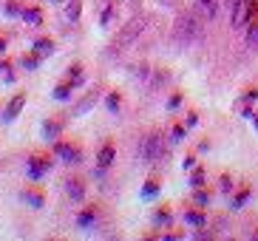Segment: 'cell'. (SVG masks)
<instances>
[{"label":"cell","instance_id":"1","mask_svg":"<svg viewBox=\"0 0 258 241\" xmlns=\"http://www.w3.org/2000/svg\"><path fill=\"white\" fill-rule=\"evenodd\" d=\"M165 153H167V148H165V139H162V134H148L142 139V145H139V156H142V162H162L165 159Z\"/></svg>","mask_w":258,"mask_h":241},{"label":"cell","instance_id":"2","mask_svg":"<svg viewBox=\"0 0 258 241\" xmlns=\"http://www.w3.org/2000/svg\"><path fill=\"white\" fill-rule=\"evenodd\" d=\"M173 37L179 40L182 45L193 43V40L202 37V29H199V23H196V15L193 12H184L179 20H176V29H173Z\"/></svg>","mask_w":258,"mask_h":241},{"label":"cell","instance_id":"3","mask_svg":"<svg viewBox=\"0 0 258 241\" xmlns=\"http://www.w3.org/2000/svg\"><path fill=\"white\" fill-rule=\"evenodd\" d=\"M51 167H54V162H51L48 153H31L29 162H26V176H29L31 182H40Z\"/></svg>","mask_w":258,"mask_h":241},{"label":"cell","instance_id":"4","mask_svg":"<svg viewBox=\"0 0 258 241\" xmlns=\"http://www.w3.org/2000/svg\"><path fill=\"white\" fill-rule=\"evenodd\" d=\"M54 156L66 162V165H80L83 162V148L77 142H69V139H57L54 142Z\"/></svg>","mask_w":258,"mask_h":241},{"label":"cell","instance_id":"5","mask_svg":"<svg viewBox=\"0 0 258 241\" xmlns=\"http://www.w3.org/2000/svg\"><path fill=\"white\" fill-rule=\"evenodd\" d=\"M145 23H148V17H145V15L134 17V20H131L128 26H125V29L119 31V37H116V43H114V45H119V48H122V45H131V43H134V40H137L139 34L145 31Z\"/></svg>","mask_w":258,"mask_h":241},{"label":"cell","instance_id":"6","mask_svg":"<svg viewBox=\"0 0 258 241\" xmlns=\"http://www.w3.org/2000/svg\"><path fill=\"white\" fill-rule=\"evenodd\" d=\"M97 224H99V207L97 204H88V207H83V210L77 213V227H80V230L91 233Z\"/></svg>","mask_w":258,"mask_h":241},{"label":"cell","instance_id":"7","mask_svg":"<svg viewBox=\"0 0 258 241\" xmlns=\"http://www.w3.org/2000/svg\"><path fill=\"white\" fill-rule=\"evenodd\" d=\"M26 99H29V97H26L23 91H20V94H15V97L6 102V108H3V116H0V119H3V122H15L17 116H20V111L26 108Z\"/></svg>","mask_w":258,"mask_h":241},{"label":"cell","instance_id":"8","mask_svg":"<svg viewBox=\"0 0 258 241\" xmlns=\"http://www.w3.org/2000/svg\"><path fill=\"white\" fill-rule=\"evenodd\" d=\"M114 162H116V145L108 139V142L99 145V151H97V167H99V173H102V170H108Z\"/></svg>","mask_w":258,"mask_h":241},{"label":"cell","instance_id":"9","mask_svg":"<svg viewBox=\"0 0 258 241\" xmlns=\"http://www.w3.org/2000/svg\"><path fill=\"white\" fill-rule=\"evenodd\" d=\"M62 131H66V116H48L43 122V139H48V142H57Z\"/></svg>","mask_w":258,"mask_h":241},{"label":"cell","instance_id":"10","mask_svg":"<svg viewBox=\"0 0 258 241\" xmlns=\"http://www.w3.org/2000/svg\"><path fill=\"white\" fill-rule=\"evenodd\" d=\"M20 199H23L29 207H34V210L46 207V193H43V188H40V185H29L26 190H20Z\"/></svg>","mask_w":258,"mask_h":241},{"label":"cell","instance_id":"11","mask_svg":"<svg viewBox=\"0 0 258 241\" xmlns=\"http://www.w3.org/2000/svg\"><path fill=\"white\" fill-rule=\"evenodd\" d=\"M66 193H69L71 202H85V193H88V188H85V179H69L66 182Z\"/></svg>","mask_w":258,"mask_h":241},{"label":"cell","instance_id":"12","mask_svg":"<svg viewBox=\"0 0 258 241\" xmlns=\"http://www.w3.org/2000/svg\"><path fill=\"white\" fill-rule=\"evenodd\" d=\"M233 26L235 29H241L244 23L250 20V0H235V9H233Z\"/></svg>","mask_w":258,"mask_h":241},{"label":"cell","instance_id":"13","mask_svg":"<svg viewBox=\"0 0 258 241\" xmlns=\"http://www.w3.org/2000/svg\"><path fill=\"white\" fill-rule=\"evenodd\" d=\"M20 20L26 23V26H43V20H46V15H43V9L40 6H23V15H20Z\"/></svg>","mask_w":258,"mask_h":241},{"label":"cell","instance_id":"14","mask_svg":"<svg viewBox=\"0 0 258 241\" xmlns=\"http://www.w3.org/2000/svg\"><path fill=\"white\" fill-rule=\"evenodd\" d=\"M31 51L40 54V57L46 60V57H51V54L57 51V45H54L51 37H37V40H34V45H31Z\"/></svg>","mask_w":258,"mask_h":241},{"label":"cell","instance_id":"15","mask_svg":"<svg viewBox=\"0 0 258 241\" xmlns=\"http://www.w3.org/2000/svg\"><path fill=\"white\" fill-rule=\"evenodd\" d=\"M83 15V0H69V3H62V17L69 23H77Z\"/></svg>","mask_w":258,"mask_h":241},{"label":"cell","instance_id":"16","mask_svg":"<svg viewBox=\"0 0 258 241\" xmlns=\"http://www.w3.org/2000/svg\"><path fill=\"white\" fill-rule=\"evenodd\" d=\"M196 12L199 15H205L207 20L219 15V0H196Z\"/></svg>","mask_w":258,"mask_h":241},{"label":"cell","instance_id":"17","mask_svg":"<svg viewBox=\"0 0 258 241\" xmlns=\"http://www.w3.org/2000/svg\"><path fill=\"white\" fill-rule=\"evenodd\" d=\"M66 80H69L74 88H83V85H85V71H83V66H80V63L69 66V74H66Z\"/></svg>","mask_w":258,"mask_h":241},{"label":"cell","instance_id":"18","mask_svg":"<svg viewBox=\"0 0 258 241\" xmlns=\"http://www.w3.org/2000/svg\"><path fill=\"white\" fill-rule=\"evenodd\" d=\"M71 94H74V85H71L69 80H62V83L54 85V94H51V97L57 99V102H66V99H71Z\"/></svg>","mask_w":258,"mask_h":241},{"label":"cell","instance_id":"19","mask_svg":"<svg viewBox=\"0 0 258 241\" xmlns=\"http://www.w3.org/2000/svg\"><path fill=\"white\" fill-rule=\"evenodd\" d=\"M97 99H99L97 91H91V94H88L85 99H80V102H77V108H74V116H83V113H88L94 105H97Z\"/></svg>","mask_w":258,"mask_h":241},{"label":"cell","instance_id":"20","mask_svg":"<svg viewBox=\"0 0 258 241\" xmlns=\"http://www.w3.org/2000/svg\"><path fill=\"white\" fill-rule=\"evenodd\" d=\"M184 221H187L190 227H196V230H202V227L207 224V216L202 210H193V207H190V210H184Z\"/></svg>","mask_w":258,"mask_h":241},{"label":"cell","instance_id":"21","mask_svg":"<svg viewBox=\"0 0 258 241\" xmlns=\"http://www.w3.org/2000/svg\"><path fill=\"white\" fill-rule=\"evenodd\" d=\"M250 193H252V190H250V185H244V188L238 190V193H235L233 199H230V210H241L244 204L250 202Z\"/></svg>","mask_w":258,"mask_h":241},{"label":"cell","instance_id":"22","mask_svg":"<svg viewBox=\"0 0 258 241\" xmlns=\"http://www.w3.org/2000/svg\"><path fill=\"white\" fill-rule=\"evenodd\" d=\"M40 63H43V57H40V54H23V57H20V66L26 68V71H37L40 68Z\"/></svg>","mask_w":258,"mask_h":241},{"label":"cell","instance_id":"23","mask_svg":"<svg viewBox=\"0 0 258 241\" xmlns=\"http://www.w3.org/2000/svg\"><path fill=\"white\" fill-rule=\"evenodd\" d=\"M105 108H108L111 113H119V108H122V94H119V91H108Z\"/></svg>","mask_w":258,"mask_h":241},{"label":"cell","instance_id":"24","mask_svg":"<svg viewBox=\"0 0 258 241\" xmlns=\"http://www.w3.org/2000/svg\"><path fill=\"white\" fill-rule=\"evenodd\" d=\"M159 190H162L159 179H156V176H151V179L145 182V188H142V199H151V196H156Z\"/></svg>","mask_w":258,"mask_h":241},{"label":"cell","instance_id":"25","mask_svg":"<svg viewBox=\"0 0 258 241\" xmlns=\"http://www.w3.org/2000/svg\"><path fill=\"white\" fill-rule=\"evenodd\" d=\"M3 15H6V17H20V15H23V6H20L17 0H9L6 6H3Z\"/></svg>","mask_w":258,"mask_h":241},{"label":"cell","instance_id":"26","mask_svg":"<svg viewBox=\"0 0 258 241\" xmlns=\"http://www.w3.org/2000/svg\"><path fill=\"white\" fill-rule=\"evenodd\" d=\"M170 221H173V213L167 210V207L156 210V216H153V224H170Z\"/></svg>","mask_w":258,"mask_h":241},{"label":"cell","instance_id":"27","mask_svg":"<svg viewBox=\"0 0 258 241\" xmlns=\"http://www.w3.org/2000/svg\"><path fill=\"white\" fill-rule=\"evenodd\" d=\"M247 43L252 48H258V20H250V29H247Z\"/></svg>","mask_w":258,"mask_h":241},{"label":"cell","instance_id":"28","mask_svg":"<svg viewBox=\"0 0 258 241\" xmlns=\"http://www.w3.org/2000/svg\"><path fill=\"white\" fill-rule=\"evenodd\" d=\"M114 12H116V6H114V3H108V6L102 9V17H99V23H102V26H108V23L114 20Z\"/></svg>","mask_w":258,"mask_h":241},{"label":"cell","instance_id":"29","mask_svg":"<svg viewBox=\"0 0 258 241\" xmlns=\"http://www.w3.org/2000/svg\"><path fill=\"white\" fill-rule=\"evenodd\" d=\"M182 139H184V125H173V128H170V142L179 145Z\"/></svg>","mask_w":258,"mask_h":241},{"label":"cell","instance_id":"30","mask_svg":"<svg viewBox=\"0 0 258 241\" xmlns=\"http://www.w3.org/2000/svg\"><path fill=\"white\" fill-rule=\"evenodd\" d=\"M193 202H196V204H207V202H210V193H207L205 188H196V193H193Z\"/></svg>","mask_w":258,"mask_h":241},{"label":"cell","instance_id":"31","mask_svg":"<svg viewBox=\"0 0 258 241\" xmlns=\"http://www.w3.org/2000/svg\"><path fill=\"white\" fill-rule=\"evenodd\" d=\"M190 185H193V188H205V170H202V167L190 176Z\"/></svg>","mask_w":258,"mask_h":241},{"label":"cell","instance_id":"32","mask_svg":"<svg viewBox=\"0 0 258 241\" xmlns=\"http://www.w3.org/2000/svg\"><path fill=\"white\" fill-rule=\"evenodd\" d=\"M179 105H182V94H173V97L167 99V111H176Z\"/></svg>","mask_w":258,"mask_h":241},{"label":"cell","instance_id":"33","mask_svg":"<svg viewBox=\"0 0 258 241\" xmlns=\"http://www.w3.org/2000/svg\"><path fill=\"white\" fill-rule=\"evenodd\" d=\"M252 99H258V88H247V94H244V105H250Z\"/></svg>","mask_w":258,"mask_h":241},{"label":"cell","instance_id":"34","mask_svg":"<svg viewBox=\"0 0 258 241\" xmlns=\"http://www.w3.org/2000/svg\"><path fill=\"white\" fill-rule=\"evenodd\" d=\"M221 193H230V190H233V182H230V176H221Z\"/></svg>","mask_w":258,"mask_h":241},{"label":"cell","instance_id":"35","mask_svg":"<svg viewBox=\"0 0 258 241\" xmlns=\"http://www.w3.org/2000/svg\"><path fill=\"white\" fill-rule=\"evenodd\" d=\"M3 71H12V60H6V57H0V74Z\"/></svg>","mask_w":258,"mask_h":241},{"label":"cell","instance_id":"36","mask_svg":"<svg viewBox=\"0 0 258 241\" xmlns=\"http://www.w3.org/2000/svg\"><path fill=\"white\" fill-rule=\"evenodd\" d=\"M6 45H9V40L3 37V34H0V57H3V54H6Z\"/></svg>","mask_w":258,"mask_h":241},{"label":"cell","instance_id":"37","mask_svg":"<svg viewBox=\"0 0 258 241\" xmlns=\"http://www.w3.org/2000/svg\"><path fill=\"white\" fill-rule=\"evenodd\" d=\"M48 3H54V6H62V3H69V0H48Z\"/></svg>","mask_w":258,"mask_h":241},{"label":"cell","instance_id":"38","mask_svg":"<svg viewBox=\"0 0 258 241\" xmlns=\"http://www.w3.org/2000/svg\"><path fill=\"white\" fill-rule=\"evenodd\" d=\"M255 128H258V116H255Z\"/></svg>","mask_w":258,"mask_h":241},{"label":"cell","instance_id":"39","mask_svg":"<svg viewBox=\"0 0 258 241\" xmlns=\"http://www.w3.org/2000/svg\"><path fill=\"white\" fill-rule=\"evenodd\" d=\"M255 238H258V233H255Z\"/></svg>","mask_w":258,"mask_h":241}]
</instances>
